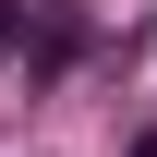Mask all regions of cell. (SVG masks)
Segmentation results:
<instances>
[{"mask_svg":"<svg viewBox=\"0 0 157 157\" xmlns=\"http://www.w3.org/2000/svg\"><path fill=\"white\" fill-rule=\"evenodd\" d=\"M133 157H157V133H145V145H133Z\"/></svg>","mask_w":157,"mask_h":157,"instance_id":"cell-1","label":"cell"}]
</instances>
